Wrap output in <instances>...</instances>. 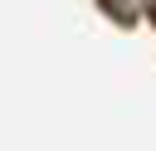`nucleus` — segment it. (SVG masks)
Wrapping results in <instances>:
<instances>
[{
    "mask_svg": "<svg viewBox=\"0 0 156 151\" xmlns=\"http://www.w3.org/2000/svg\"><path fill=\"white\" fill-rule=\"evenodd\" d=\"M146 19H151V24H156V0H151V5H146Z\"/></svg>",
    "mask_w": 156,
    "mask_h": 151,
    "instance_id": "f257e3e1",
    "label": "nucleus"
}]
</instances>
